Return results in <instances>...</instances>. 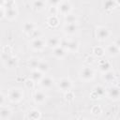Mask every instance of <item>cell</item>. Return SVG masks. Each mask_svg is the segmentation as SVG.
I'll return each mask as SVG.
<instances>
[{"mask_svg":"<svg viewBox=\"0 0 120 120\" xmlns=\"http://www.w3.org/2000/svg\"><path fill=\"white\" fill-rule=\"evenodd\" d=\"M7 96H8V99L10 102L18 103L22 100L24 97V92L21 87H12L8 91Z\"/></svg>","mask_w":120,"mask_h":120,"instance_id":"1","label":"cell"},{"mask_svg":"<svg viewBox=\"0 0 120 120\" xmlns=\"http://www.w3.org/2000/svg\"><path fill=\"white\" fill-rule=\"evenodd\" d=\"M79 76L81 80L84 82H90L95 78V70L89 66L82 67L79 71Z\"/></svg>","mask_w":120,"mask_h":120,"instance_id":"2","label":"cell"},{"mask_svg":"<svg viewBox=\"0 0 120 120\" xmlns=\"http://www.w3.org/2000/svg\"><path fill=\"white\" fill-rule=\"evenodd\" d=\"M57 87H58V89L61 92L66 93V92H68V91L72 90V88H73V82H72V81L69 78H68V77H62L57 82Z\"/></svg>","mask_w":120,"mask_h":120,"instance_id":"3","label":"cell"},{"mask_svg":"<svg viewBox=\"0 0 120 120\" xmlns=\"http://www.w3.org/2000/svg\"><path fill=\"white\" fill-rule=\"evenodd\" d=\"M47 46V42L44 38H32V40L30 41V47L32 50L34 51H43L45 49V47Z\"/></svg>","mask_w":120,"mask_h":120,"instance_id":"4","label":"cell"},{"mask_svg":"<svg viewBox=\"0 0 120 120\" xmlns=\"http://www.w3.org/2000/svg\"><path fill=\"white\" fill-rule=\"evenodd\" d=\"M111 30L105 26H98L96 29V38L99 41H104L108 39L111 36Z\"/></svg>","mask_w":120,"mask_h":120,"instance_id":"5","label":"cell"},{"mask_svg":"<svg viewBox=\"0 0 120 120\" xmlns=\"http://www.w3.org/2000/svg\"><path fill=\"white\" fill-rule=\"evenodd\" d=\"M107 94V90L105 89V87L103 85H100V84H98V85H95L92 89V92L90 94V97L91 98L93 99H97V98H103L105 95Z\"/></svg>","mask_w":120,"mask_h":120,"instance_id":"6","label":"cell"},{"mask_svg":"<svg viewBox=\"0 0 120 120\" xmlns=\"http://www.w3.org/2000/svg\"><path fill=\"white\" fill-rule=\"evenodd\" d=\"M107 97L113 101L120 100V86L112 85L107 90Z\"/></svg>","mask_w":120,"mask_h":120,"instance_id":"7","label":"cell"},{"mask_svg":"<svg viewBox=\"0 0 120 120\" xmlns=\"http://www.w3.org/2000/svg\"><path fill=\"white\" fill-rule=\"evenodd\" d=\"M58 11L59 14L66 16L71 13L72 11V5L69 1H62L60 3V5L58 6Z\"/></svg>","mask_w":120,"mask_h":120,"instance_id":"8","label":"cell"},{"mask_svg":"<svg viewBox=\"0 0 120 120\" xmlns=\"http://www.w3.org/2000/svg\"><path fill=\"white\" fill-rule=\"evenodd\" d=\"M3 64L8 69H15L19 66V59L16 56L9 55L6 60L3 61Z\"/></svg>","mask_w":120,"mask_h":120,"instance_id":"9","label":"cell"},{"mask_svg":"<svg viewBox=\"0 0 120 120\" xmlns=\"http://www.w3.org/2000/svg\"><path fill=\"white\" fill-rule=\"evenodd\" d=\"M43 89H50L52 87V85L54 84V80L48 75H44L41 79V81L38 83Z\"/></svg>","mask_w":120,"mask_h":120,"instance_id":"10","label":"cell"},{"mask_svg":"<svg viewBox=\"0 0 120 120\" xmlns=\"http://www.w3.org/2000/svg\"><path fill=\"white\" fill-rule=\"evenodd\" d=\"M34 101L37 104H43L47 100V94L42 90H37L34 93Z\"/></svg>","mask_w":120,"mask_h":120,"instance_id":"11","label":"cell"},{"mask_svg":"<svg viewBox=\"0 0 120 120\" xmlns=\"http://www.w3.org/2000/svg\"><path fill=\"white\" fill-rule=\"evenodd\" d=\"M13 112L10 108L7 106L0 107V120H8L11 118Z\"/></svg>","mask_w":120,"mask_h":120,"instance_id":"12","label":"cell"},{"mask_svg":"<svg viewBox=\"0 0 120 120\" xmlns=\"http://www.w3.org/2000/svg\"><path fill=\"white\" fill-rule=\"evenodd\" d=\"M46 42H47V46L52 50V49L60 46L61 38H59L58 36H52L46 39Z\"/></svg>","mask_w":120,"mask_h":120,"instance_id":"13","label":"cell"},{"mask_svg":"<svg viewBox=\"0 0 120 120\" xmlns=\"http://www.w3.org/2000/svg\"><path fill=\"white\" fill-rule=\"evenodd\" d=\"M78 30V25L77 23H65L63 27V31L66 35L68 36H73Z\"/></svg>","mask_w":120,"mask_h":120,"instance_id":"14","label":"cell"},{"mask_svg":"<svg viewBox=\"0 0 120 120\" xmlns=\"http://www.w3.org/2000/svg\"><path fill=\"white\" fill-rule=\"evenodd\" d=\"M106 53L111 57H115L118 54H120V49L116 46L115 43H112L106 47Z\"/></svg>","mask_w":120,"mask_h":120,"instance_id":"15","label":"cell"},{"mask_svg":"<svg viewBox=\"0 0 120 120\" xmlns=\"http://www.w3.org/2000/svg\"><path fill=\"white\" fill-rule=\"evenodd\" d=\"M36 29H37V25L33 22L27 21L22 24V32L27 35H31Z\"/></svg>","mask_w":120,"mask_h":120,"instance_id":"16","label":"cell"},{"mask_svg":"<svg viewBox=\"0 0 120 120\" xmlns=\"http://www.w3.org/2000/svg\"><path fill=\"white\" fill-rule=\"evenodd\" d=\"M67 53H68V51L66 49H64L63 47H61V46H58V47L52 49V55L55 58H57V59H63V58H65L66 55H67Z\"/></svg>","mask_w":120,"mask_h":120,"instance_id":"17","label":"cell"},{"mask_svg":"<svg viewBox=\"0 0 120 120\" xmlns=\"http://www.w3.org/2000/svg\"><path fill=\"white\" fill-rule=\"evenodd\" d=\"M47 0H33L32 2V8L36 11H42L46 8Z\"/></svg>","mask_w":120,"mask_h":120,"instance_id":"18","label":"cell"},{"mask_svg":"<svg viewBox=\"0 0 120 120\" xmlns=\"http://www.w3.org/2000/svg\"><path fill=\"white\" fill-rule=\"evenodd\" d=\"M25 117L30 120H39L41 118V112L38 109H32L27 112V114Z\"/></svg>","mask_w":120,"mask_h":120,"instance_id":"19","label":"cell"},{"mask_svg":"<svg viewBox=\"0 0 120 120\" xmlns=\"http://www.w3.org/2000/svg\"><path fill=\"white\" fill-rule=\"evenodd\" d=\"M79 48H80V45H79V42L77 40H75V39H69L68 40V48H67V51L68 52L76 53V52H78Z\"/></svg>","mask_w":120,"mask_h":120,"instance_id":"20","label":"cell"},{"mask_svg":"<svg viewBox=\"0 0 120 120\" xmlns=\"http://www.w3.org/2000/svg\"><path fill=\"white\" fill-rule=\"evenodd\" d=\"M47 24L52 27V28H55L59 25L60 23V21H59V18L57 15H50L48 18H47Z\"/></svg>","mask_w":120,"mask_h":120,"instance_id":"21","label":"cell"},{"mask_svg":"<svg viewBox=\"0 0 120 120\" xmlns=\"http://www.w3.org/2000/svg\"><path fill=\"white\" fill-rule=\"evenodd\" d=\"M18 16V10L16 8V7L14 8H6V18L8 20H15Z\"/></svg>","mask_w":120,"mask_h":120,"instance_id":"22","label":"cell"},{"mask_svg":"<svg viewBox=\"0 0 120 120\" xmlns=\"http://www.w3.org/2000/svg\"><path fill=\"white\" fill-rule=\"evenodd\" d=\"M98 70L101 73H105L107 71H110V70H112V64L106 60L100 61L98 63Z\"/></svg>","mask_w":120,"mask_h":120,"instance_id":"23","label":"cell"},{"mask_svg":"<svg viewBox=\"0 0 120 120\" xmlns=\"http://www.w3.org/2000/svg\"><path fill=\"white\" fill-rule=\"evenodd\" d=\"M43 76H44V74L42 72H40L39 70L33 69L31 71V74H30V79H32L36 83H39V82L41 81Z\"/></svg>","mask_w":120,"mask_h":120,"instance_id":"24","label":"cell"},{"mask_svg":"<svg viewBox=\"0 0 120 120\" xmlns=\"http://www.w3.org/2000/svg\"><path fill=\"white\" fill-rule=\"evenodd\" d=\"M92 52L96 57H102L106 53V49H104L102 46H95L92 49Z\"/></svg>","mask_w":120,"mask_h":120,"instance_id":"25","label":"cell"},{"mask_svg":"<svg viewBox=\"0 0 120 120\" xmlns=\"http://www.w3.org/2000/svg\"><path fill=\"white\" fill-rule=\"evenodd\" d=\"M38 70H39L40 72H42L43 74H47L50 70V65L47 61H44V60H40L39 62V65L38 67Z\"/></svg>","mask_w":120,"mask_h":120,"instance_id":"26","label":"cell"},{"mask_svg":"<svg viewBox=\"0 0 120 120\" xmlns=\"http://www.w3.org/2000/svg\"><path fill=\"white\" fill-rule=\"evenodd\" d=\"M39 62H40V59L38 58V57H32L28 60V67L29 68H31L32 70L33 69H38V67L39 65Z\"/></svg>","mask_w":120,"mask_h":120,"instance_id":"27","label":"cell"},{"mask_svg":"<svg viewBox=\"0 0 120 120\" xmlns=\"http://www.w3.org/2000/svg\"><path fill=\"white\" fill-rule=\"evenodd\" d=\"M117 6L115 0H104L103 2V8L106 10H112L113 8H115V7Z\"/></svg>","mask_w":120,"mask_h":120,"instance_id":"28","label":"cell"},{"mask_svg":"<svg viewBox=\"0 0 120 120\" xmlns=\"http://www.w3.org/2000/svg\"><path fill=\"white\" fill-rule=\"evenodd\" d=\"M64 22H65V23H77L78 18L76 15L70 13L68 15L64 16Z\"/></svg>","mask_w":120,"mask_h":120,"instance_id":"29","label":"cell"},{"mask_svg":"<svg viewBox=\"0 0 120 120\" xmlns=\"http://www.w3.org/2000/svg\"><path fill=\"white\" fill-rule=\"evenodd\" d=\"M114 79H115V75L112 70L103 73V80L106 82H112L114 81Z\"/></svg>","mask_w":120,"mask_h":120,"instance_id":"30","label":"cell"},{"mask_svg":"<svg viewBox=\"0 0 120 120\" xmlns=\"http://www.w3.org/2000/svg\"><path fill=\"white\" fill-rule=\"evenodd\" d=\"M2 6H3L5 8H14V7H16V3H15V0H3Z\"/></svg>","mask_w":120,"mask_h":120,"instance_id":"31","label":"cell"},{"mask_svg":"<svg viewBox=\"0 0 120 120\" xmlns=\"http://www.w3.org/2000/svg\"><path fill=\"white\" fill-rule=\"evenodd\" d=\"M101 112H102V110L99 105H94L91 108V113L93 115H99Z\"/></svg>","mask_w":120,"mask_h":120,"instance_id":"32","label":"cell"},{"mask_svg":"<svg viewBox=\"0 0 120 120\" xmlns=\"http://www.w3.org/2000/svg\"><path fill=\"white\" fill-rule=\"evenodd\" d=\"M35 84H36V82L32 80V79H27V80H25L24 81V86L27 88V89H33L34 88V86H35Z\"/></svg>","mask_w":120,"mask_h":120,"instance_id":"33","label":"cell"},{"mask_svg":"<svg viewBox=\"0 0 120 120\" xmlns=\"http://www.w3.org/2000/svg\"><path fill=\"white\" fill-rule=\"evenodd\" d=\"M64 94H65V99H66L67 101H72V100L74 99V98H75L74 93L72 92V90H70V91H68V92H66V93H64Z\"/></svg>","mask_w":120,"mask_h":120,"instance_id":"34","label":"cell"},{"mask_svg":"<svg viewBox=\"0 0 120 120\" xmlns=\"http://www.w3.org/2000/svg\"><path fill=\"white\" fill-rule=\"evenodd\" d=\"M8 96L5 95L4 93H1L0 94V107L2 106H6V102L8 101Z\"/></svg>","mask_w":120,"mask_h":120,"instance_id":"35","label":"cell"},{"mask_svg":"<svg viewBox=\"0 0 120 120\" xmlns=\"http://www.w3.org/2000/svg\"><path fill=\"white\" fill-rule=\"evenodd\" d=\"M61 2H62V0H47V3L51 7H58Z\"/></svg>","mask_w":120,"mask_h":120,"instance_id":"36","label":"cell"},{"mask_svg":"<svg viewBox=\"0 0 120 120\" xmlns=\"http://www.w3.org/2000/svg\"><path fill=\"white\" fill-rule=\"evenodd\" d=\"M49 14L50 15H57V14H59L58 7H51V8H49Z\"/></svg>","mask_w":120,"mask_h":120,"instance_id":"37","label":"cell"},{"mask_svg":"<svg viewBox=\"0 0 120 120\" xmlns=\"http://www.w3.org/2000/svg\"><path fill=\"white\" fill-rule=\"evenodd\" d=\"M114 43H115V44H116V46L120 49V38H117V39L115 40V42H114Z\"/></svg>","mask_w":120,"mask_h":120,"instance_id":"38","label":"cell"},{"mask_svg":"<svg viewBox=\"0 0 120 120\" xmlns=\"http://www.w3.org/2000/svg\"><path fill=\"white\" fill-rule=\"evenodd\" d=\"M115 2H116V4H117L118 6H120V0H115Z\"/></svg>","mask_w":120,"mask_h":120,"instance_id":"39","label":"cell"},{"mask_svg":"<svg viewBox=\"0 0 120 120\" xmlns=\"http://www.w3.org/2000/svg\"><path fill=\"white\" fill-rule=\"evenodd\" d=\"M119 82H120V79H119Z\"/></svg>","mask_w":120,"mask_h":120,"instance_id":"40","label":"cell"}]
</instances>
